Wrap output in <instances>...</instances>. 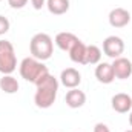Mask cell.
<instances>
[{"mask_svg": "<svg viewBox=\"0 0 132 132\" xmlns=\"http://www.w3.org/2000/svg\"><path fill=\"white\" fill-rule=\"evenodd\" d=\"M109 25L112 28H125L131 22V12L125 8H114L109 12Z\"/></svg>", "mask_w": 132, "mask_h": 132, "instance_id": "obj_7", "label": "cell"}, {"mask_svg": "<svg viewBox=\"0 0 132 132\" xmlns=\"http://www.w3.org/2000/svg\"><path fill=\"white\" fill-rule=\"evenodd\" d=\"M29 51L34 59L45 62V60L51 59V55L54 52V40L46 32L35 34L29 42Z\"/></svg>", "mask_w": 132, "mask_h": 132, "instance_id": "obj_2", "label": "cell"}, {"mask_svg": "<svg viewBox=\"0 0 132 132\" xmlns=\"http://www.w3.org/2000/svg\"><path fill=\"white\" fill-rule=\"evenodd\" d=\"M9 26H11L9 20H8L5 15H0V35H3V34L8 32V31H9Z\"/></svg>", "mask_w": 132, "mask_h": 132, "instance_id": "obj_17", "label": "cell"}, {"mask_svg": "<svg viewBox=\"0 0 132 132\" xmlns=\"http://www.w3.org/2000/svg\"><path fill=\"white\" fill-rule=\"evenodd\" d=\"M60 81L62 85L68 89H74L78 88V85L81 83V74L75 69V68H66L60 74Z\"/></svg>", "mask_w": 132, "mask_h": 132, "instance_id": "obj_8", "label": "cell"}, {"mask_svg": "<svg viewBox=\"0 0 132 132\" xmlns=\"http://www.w3.org/2000/svg\"><path fill=\"white\" fill-rule=\"evenodd\" d=\"M48 11L54 15H62L69 11V0H46Z\"/></svg>", "mask_w": 132, "mask_h": 132, "instance_id": "obj_15", "label": "cell"}, {"mask_svg": "<svg viewBox=\"0 0 132 132\" xmlns=\"http://www.w3.org/2000/svg\"><path fill=\"white\" fill-rule=\"evenodd\" d=\"M17 69V57L11 42L0 40V72L3 75L12 74Z\"/></svg>", "mask_w": 132, "mask_h": 132, "instance_id": "obj_4", "label": "cell"}, {"mask_svg": "<svg viewBox=\"0 0 132 132\" xmlns=\"http://www.w3.org/2000/svg\"><path fill=\"white\" fill-rule=\"evenodd\" d=\"M31 5H32L34 9H42L45 5H46V0H31Z\"/></svg>", "mask_w": 132, "mask_h": 132, "instance_id": "obj_20", "label": "cell"}, {"mask_svg": "<svg viewBox=\"0 0 132 132\" xmlns=\"http://www.w3.org/2000/svg\"><path fill=\"white\" fill-rule=\"evenodd\" d=\"M80 38L75 35V34H72V32H59L57 35H55V45L62 49V51H66V52H69L71 51V48L78 42Z\"/></svg>", "mask_w": 132, "mask_h": 132, "instance_id": "obj_12", "label": "cell"}, {"mask_svg": "<svg viewBox=\"0 0 132 132\" xmlns=\"http://www.w3.org/2000/svg\"><path fill=\"white\" fill-rule=\"evenodd\" d=\"M95 78L98 80L100 83L103 85H109L115 80V75H114V69H112V65L111 63H98L97 68H95Z\"/></svg>", "mask_w": 132, "mask_h": 132, "instance_id": "obj_10", "label": "cell"}, {"mask_svg": "<svg viewBox=\"0 0 132 132\" xmlns=\"http://www.w3.org/2000/svg\"><path fill=\"white\" fill-rule=\"evenodd\" d=\"M85 57H86V45L78 40L69 51V59L74 62V63H78V65H85Z\"/></svg>", "mask_w": 132, "mask_h": 132, "instance_id": "obj_13", "label": "cell"}, {"mask_svg": "<svg viewBox=\"0 0 132 132\" xmlns=\"http://www.w3.org/2000/svg\"><path fill=\"white\" fill-rule=\"evenodd\" d=\"M103 52L111 59H118L125 52V42L117 35H109L103 40Z\"/></svg>", "mask_w": 132, "mask_h": 132, "instance_id": "obj_5", "label": "cell"}, {"mask_svg": "<svg viewBox=\"0 0 132 132\" xmlns=\"http://www.w3.org/2000/svg\"><path fill=\"white\" fill-rule=\"evenodd\" d=\"M0 2H2V0H0Z\"/></svg>", "mask_w": 132, "mask_h": 132, "instance_id": "obj_23", "label": "cell"}, {"mask_svg": "<svg viewBox=\"0 0 132 132\" xmlns=\"http://www.w3.org/2000/svg\"><path fill=\"white\" fill-rule=\"evenodd\" d=\"M111 104H112V109L115 112H118V114H128L132 109V97L129 94L118 92V94H115L112 97Z\"/></svg>", "mask_w": 132, "mask_h": 132, "instance_id": "obj_9", "label": "cell"}, {"mask_svg": "<svg viewBox=\"0 0 132 132\" xmlns=\"http://www.w3.org/2000/svg\"><path fill=\"white\" fill-rule=\"evenodd\" d=\"M129 125L132 126V109H131V114H129Z\"/></svg>", "mask_w": 132, "mask_h": 132, "instance_id": "obj_21", "label": "cell"}, {"mask_svg": "<svg viewBox=\"0 0 132 132\" xmlns=\"http://www.w3.org/2000/svg\"><path fill=\"white\" fill-rule=\"evenodd\" d=\"M8 3H9V6L12 9H22V8L26 6L28 0H8Z\"/></svg>", "mask_w": 132, "mask_h": 132, "instance_id": "obj_18", "label": "cell"}, {"mask_svg": "<svg viewBox=\"0 0 132 132\" xmlns=\"http://www.w3.org/2000/svg\"><path fill=\"white\" fill-rule=\"evenodd\" d=\"M101 60V49L97 45H89L86 46V57H85V65H98Z\"/></svg>", "mask_w": 132, "mask_h": 132, "instance_id": "obj_16", "label": "cell"}, {"mask_svg": "<svg viewBox=\"0 0 132 132\" xmlns=\"http://www.w3.org/2000/svg\"><path fill=\"white\" fill-rule=\"evenodd\" d=\"M114 69V75L118 80H126L132 75V62L126 57H118L114 59V62L111 63Z\"/></svg>", "mask_w": 132, "mask_h": 132, "instance_id": "obj_6", "label": "cell"}, {"mask_svg": "<svg viewBox=\"0 0 132 132\" xmlns=\"http://www.w3.org/2000/svg\"><path fill=\"white\" fill-rule=\"evenodd\" d=\"M20 85L17 81L15 77H12L11 74H6L0 78V89L5 92V94H15L19 91Z\"/></svg>", "mask_w": 132, "mask_h": 132, "instance_id": "obj_14", "label": "cell"}, {"mask_svg": "<svg viewBox=\"0 0 132 132\" xmlns=\"http://www.w3.org/2000/svg\"><path fill=\"white\" fill-rule=\"evenodd\" d=\"M94 132H111V129L108 128V125L104 123H97L94 126Z\"/></svg>", "mask_w": 132, "mask_h": 132, "instance_id": "obj_19", "label": "cell"}, {"mask_svg": "<svg viewBox=\"0 0 132 132\" xmlns=\"http://www.w3.org/2000/svg\"><path fill=\"white\" fill-rule=\"evenodd\" d=\"M37 91H35V95H34V103L37 108L40 109H48L51 108L55 98H57V91H59V80L51 75V74H46L45 77H42L37 83Z\"/></svg>", "mask_w": 132, "mask_h": 132, "instance_id": "obj_1", "label": "cell"}, {"mask_svg": "<svg viewBox=\"0 0 132 132\" xmlns=\"http://www.w3.org/2000/svg\"><path fill=\"white\" fill-rule=\"evenodd\" d=\"M125 132H132V129H131V131H125Z\"/></svg>", "mask_w": 132, "mask_h": 132, "instance_id": "obj_22", "label": "cell"}, {"mask_svg": "<svg viewBox=\"0 0 132 132\" xmlns=\"http://www.w3.org/2000/svg\"><path fill=\"white\" fill-rule=\"evenodd\" d=\"M65 101L71 109H78V108H81V106L86 103V94H85L83 91H80L78 88L69 89V91L66 92Z\"/></svg>", "mask_w": 132, "mask_h": 132, "instance_id": "obj_11", "label": "cell"}, {"mask_svg": "<svg viewBox=\"0 0 132 132\" xmlns=\"http://www.w3.org/2000/svg\"><path fill=\"white\" fill-rule=\"evenodd\" d=\"M19 71H20V75L22 78H25L26 81L29 83H37L42 77H45L46 74H49V69L48 66L43 65V62L34 59V57H26L22 60V63L19 66Z\"/></svg>", "mask_w": 132, "mask_h": 132, "instance_id": "obj_3", "label": "cell"}]
</instances>
